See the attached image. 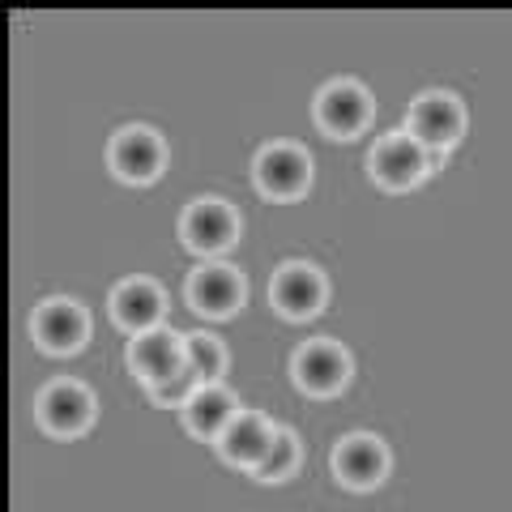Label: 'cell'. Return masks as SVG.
<instances>
[{"label":"cell","mask_w":512,"mask_h":512,"mask_svg":"<svg viewBox=\"0 0 512 512\" xmlns=\"http://www.w3.org/2000/svg\"><path fill=\"white\" fill-rule=\"evenodd\" d=\"M252 180L269 201H299L312 188V158L295 141H269L252 163Z\"/></svg>","instance_id":"obj_1"},{"label":"cell","mask_w":512,"mask_h":512,"mask_svg":"<svg viewBox=\"0 0 512 512\" xmlns=\"http://www.w3.org/2000/svg\"><path fill=\"white\" fill-rule=\"evenodd\" d=\"M35 419L47 436L73 440V436H82V431H90V423H94V393L82 380H52L35 402Z\"/></svg>","instance_id":"obj_2"},{"label":"cell","mask_w":512,"mask_h":512,"mask_svg":"<svg viewBox=\"0 0 512 512\" xmlns=\"http://www.w3.org/2000/svg\"><path fill=\"white\" fill-rule=\"evenodd\" d=\"M107 163L124 184H154L167 167V141L150 124H128L111 137Z\"/></svg>","instance_id":"obj_3"},{"label":"cell","mask_w":512,"mask_h":512,"mask_svg":"<svg viewBox=\"0 0 512 512\" xmlns=\"http://www.w3.org/2000/svg\"><path fill=\"white\" fill-rule=\"evenodd\" d=\"M406 133L419 141V146L453 150L461 141V133H466V107H461V99L448 90H427L410 103Z\"/></svg>","instance_id":"obj_4"},{"label":"cell","mask_w":512,"mask_h":512,"mask_svg":"<svg viewBox=\"0 0 512 512\" xmlns=\"http://www.w3.org/2000/svg\"><path fill=\"white\" fill-rule=\"evenodd\" d=\"M291 376L299 384V393L308 397H338L350 384V355L333 338L303 342L291 359Z\"/></svg>","instance_id":"obj_5"},{"label":"cell","mask_w":512,"mask_h":512,"mask_svg":"<svg viewBox=\"0 0 512 512\" xmlns=\"http://www.w3.org/2000/svg\"><path fill=\"white\" fill-rule=\"evenodd\" d=\"M312 111H316V124L325 137L350 141L372 124V94H367L359 82H350V77H338V82H329L316 94Z\"/></svg>","instance_id":"obj_6"},{"label":"cell","mask_w":512,"mask_h":512,"mask_svg":"<svg viewBox=\"0 0 512 512\" xmlns=\"http://www.w3.org/2000/svg\"><path fill=\"white\" fill-rule=\"evenodd\" d=\"M30 333H35V346L43 355H77L90 338V316L77 299H47L30 316Z\"/></svg>","instance_id":"obj_7"},{"label":"cell","mask_w":512,"mask_h":512,"mask_svg":"<svg viewBox=\"0 0 512 512\" xmlns=\"http://www.w3.org/2000/svg\"><path fill=\"white\" fill-rule=\"evenodd\" d=\"M180 239L197 256H218L239 239V214L222 197H197L180 218Z\"/></svg>","instance_id":"obj_8"},{"label":"cell","mask_w":512,"mask_h":512,"mask_svg":"<svg viewBox=\"0 0 512 512\" xmlns=\"http://www.w3.org/2000/svg\"><path fill=\"white\" fill-rule=\"evenodd\" d=\"M367 175H372L380 188H389V192H406L414 184H423L427 180L423 146L406 133V128L402 133H384L372 146V154H367Z\"/></svg>","instance_id":"obj_9"},{"label":"cell","mask_w":512,"mask_h":512,"mask_svg":"<svg viewBox=\"0 0 512 512\" xmlns=\"http://www.w3.org/2000/svg\"><path fill=\"white\" fill-rule=\"evenodd\" d=\"M325 299H329V282L308 261H286L274 274V286H269V303H274V312L286 316V320L320 316Z\"/></svg>","instance_id":"obj_10"},{"label":"cell","mask_w":512,"mask_h":512,"mask_svg":"<svg viewBox=\"0 0 512 512\" xmlns=\"http://www.w3.org/2000/svg\"><path fill=\"white\" fill-rule=\"evenodd\" d=\"M244 299H248V282L244 274H239L235 265H201L197 274L188 278V303H192V312H201V316H210V320H222V316H235L239 308H244Z\"/></svg>","instance_id":"obj_11"},{"label":"cell","mask_w":512,"mask_h":512,"mask_svg":"<svg viewBox=\"0 0 512 512\" xmlns=\"http://www.w3.org/2000/svg\"><path fill=\"white\" fill-rule=\"evenodd\" d=\"M128 367H133V376L141 384H154V380H167L171 372H180L184 367V333L167 329L163 320L150 329L133 333V342H128Z\"/></svg>","instance_id":"obj_12"},{"label":"cell","mask_w":512,"mask_h":512,"mask_svg":"<svg viewBox=\"0 0 512 512\" xmlns=\"http://www.w3.org/2000/svg\"><path fill=\"white\" fill-rule=\"evenodd\" d=\"M384 474H389V448H384V440L355 431V436H346L333 448V478H338L342 487L372 491L384 483Z\"/></svg>","instance_id":"obj_13"},{"label":"cell","mask_w":512,"mask_h":512,"mask_svg":"<svg viewBox=\"0 0 512 512\" xmlns=\"http://www.w3.org/2000/svg\"><path fill=\"white\" fill-rule=\"evenodd\" d=\"M111 320L133 338V333L141 329H150L163 320L167 312V295H163V286H158L154 278H124L116 291H111Z\"/></svg>","instance_id":"obj_14"},{"label":"cell","mask_w":512,"mask_h":512,"mask_svg":"<svg viewBox=\"0 0 512 512\" xmlns=\"http://www.w3.org/2000/svg\"><path fill=\"white\" fill-rule=\"evenodd\" d=\"M269 440H274V423L265 419V414H256V410H244L239 406L231 414V423L218 431V453L227 466L235 470H252L256 461H261V453L269 448Z\"/></svg>","instance_id":"obj_15"},{"label":"cell","mask_w":512,"mask_h":512,"mask_svg":"<svg viewBox=\"0 0 512 512\" xmlns=\"http://www.w3.org/2000/svg\"><path fill=\"white\" fill-rule=\"evenodd\" d=\"M235 410H239L235 393H231V389H222L218 380L197 384V389L188 393V402L180 406L184 427H188L197 440H218V431L231 423V414H235Z\"/></svg>","instance_id":"obj_16"},{"label":"cell","mask_w":512,"mask_h":512,"mask_svg":"<svg viewBox=\"0 0 512 512\" xmlns=\"http://www.w3.org/2000/svg\"><path fill=\"white\" fill-rule=\"evenodd\" d=\"M303 461V448H299V436L291 427H274V440L261 453V461L252 466V478L256 483H286Z\"/></svg>","instance_id":"obj_17"},{"label":"cell","mask_w":512,"mask_h":512,"mask_svg":"<svg viewBox=\"0 0 512 512\" xmlns=\"http://www.w3.org/2000/svg\"><path fill=\"white\" fill-rule=\"evenodd\" d=\"M184 367L197 376V384L222 380V372H227V350H222V342L214 333H188L184 338Z\"/></svg>","instance_id":"obj_18"},{"label":"cell","mask_w":512,"mask_h":512,"mask_svg":"<svg viewBox=\"0 0 512 512\" xmlns=\"http://www.w3.org/2000/svg\"><path fill=\"white\" fill-rule=\"evenodd\" d=\"M197 389V376L188 372V367H180V372H171L167 380H154V384H146V393L154 397L158 406H171V410H180L184 402H188V393Z\"/></svg>","instance_id":"obj_19"}]
</instances>
